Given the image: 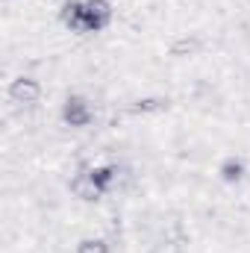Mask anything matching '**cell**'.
<instances>
[{"mask_svg": "<svg viewBox=\"0 0 250 253\" xmlns=\"http://www.w3.org/2000/svg\"><path fill=\"white\" fill-rule=\"evenodd\" d=\"M224 171H227V180H236V177L242 174V165H239V162H236V165H233V162H227V165H224Z\"/></svg>", "mask_w": 250, "mask_h": 253, "instance_id": "cell-4", "label": "cell"}, {"mask_svg": "<svg viewBox=\"0 0 250 253\" xmlns=\"http://www.w3.org/2000/svg\"><path fill=\"white\" fill-rule=\"evenodd\" d=\"M65 118H68V124H74V126H83V124H88V118H91V112H88V106H85L83 100H68V109H65Z\"/></svg>", "mask_w": 250, "mask_h": 253, "instance_id": "cell-2", "label": "cell"}, {"mask_svg": "<svg viewBox=\"0 0 250 253\" xmlns=\"http://www.w3.org/2000/svg\"><path fill=\"white\" fill-rule=\"evenodd\" d=\"M109 18V9L106 3L100 0H88V3H74L68 6L65 12V21L74 27V30H83V33H91V30H100Z\"/></svg>", "mask_w": 250, "mask_h": 253, "instance_id": "cell-1", "label": "cell"}, {"mask_svg": "<svg viewBox=\"0 0 250 253\" xmlns=\"http://www.w3.org/2000/svg\"><path fill=\"white\" fill-rule=\"evenodd\" d=\"M36 94H39V88H36L33 83H24V80H21V83L12 85V97H18V100H21V97H36Z\"/></svg>", "mask_w": 250, "mask_h": 253, "instance_id": "cell-3", "label": "cell"}]
</instances>
